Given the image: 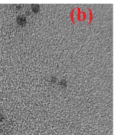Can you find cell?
Returning <instances> with one entry per match:
<instances>
[{
  "label": "cell",
  "instance_id": "6da1fadb",
  "mask_svg": "<svg viewBox=\"0 0 118 135\" xmlns=\"http://www.w3.org/2000/svg\"><path fill=\"white\" fill-rule=\"evenodd\" d=\"M4 119V117L3 114H0V122H2Z\"/></svg>",
  "mask_w": 118,
  "mask_h": 135
}]
</instances>
